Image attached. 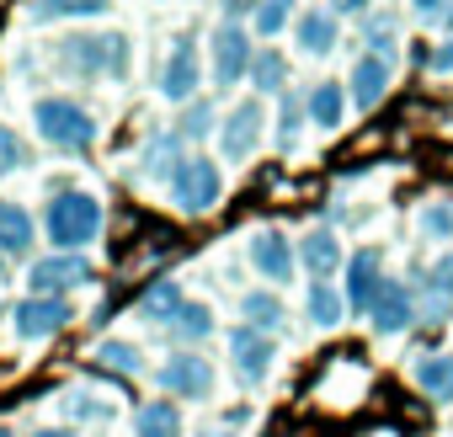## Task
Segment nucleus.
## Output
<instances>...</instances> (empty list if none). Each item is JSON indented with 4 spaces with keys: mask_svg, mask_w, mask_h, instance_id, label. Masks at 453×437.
<instances>
[{
    "mask_svg": "<svg viewBox=\"0 0 453 437\" xmlns=\"http://www.w3.org/2000/svg\"><path fill=\"white\" fill-rule=\"evenodd\" d=\"M43 230H49L54 246L81 251V246H91V241L102 235V203H96L91 192H59V197L49 203Z\"/></svg>",
    "mask_w": 453,
    "mask_h": 437,
    "instance_id": "1",
    "label": "nucleus"
},
{
    "mask_svg": "<svg viewBox=\"0 0 453 437\" xmlns=\"http://www.w3.org/2000/svg\"><path fill=\"white\" fill-rule=\"evenodd\" d=\"M33 128H38V139L59 144V150H86V144L96 139V118H91L81 102H70V96H43V102H33Z\"/></svg>",
    "mask_w": 453,
    "mask_h": 437,
    "instance_id": "2",
    "label": "nucleus"
},
{
    "mask_svg": "<svg viewBox=\"0 0 453 437\" xmlns=\"http://www.w3.org/2000/svg\"><path fill=\"white\" fill-rule=\"evenodd\" d=\"M219 192H224V176H219V165H213L208 155L181 160L176 176H171V197H176L181 213H208V208L219 203Z\"/></svg>",
    "mask_w": 453,
    "mask_h": 437,
    "instance_id": "3",
    "label": "nucleus"
},
{
    "mask_svg": "<svg viewBox=\"0 0 453 437\" xmlns=\"http://www.w3.org/2000/svg\"><path fill=\"white\" fill-rule=\"evenodd\" d=\"M155 379H160L165 395H181V400H208V389H213V368H208V357H197V352L165 357Z\"/></svg>",
    "mask_w": 453,
    "mask_h": 437,
    "instance_id": "4",
    "label": "nucleus"
},
{
    "mask_svg": "<svg viewBox=\"0 0 453 437\" xmlns=\"http://www.w3.org/2000/svg\"><path fill=\"white\" fill-rule=\"evenodd\" d=\"M12 326H17V336L22 341H49L54 331H65L70 326V304L65 299H22L17 310H12Z\"/></svg>",
    "mask_w": 453,
    "mask_h": 437,
    "instance_id": "5",
    "label": "nucleus"
},
{
    "mask_svg": "<svg viewBox=\"0 0 453 437\" xmlns=\"http://www.w3.org/2000/svg\"><path fill=\"white\" fill-rule=\"evenodd\" d=\"M27 283H33L38 299H59L65 288L91 283V262H86V257H49V262H38V267L27 272Z\"/></svg>",
    "mask_w": 453,
    "mask_h": 437,
    "instance_id": "6",
    "label": "nucleus"
},
{
    "mask_svg": "<svg viewBox=\"0 0 453 437\" xmlns=\"http://www.w3.org/2000/svg\"><path fill=\"white\" fill-rule=\"evenodd\" d=\"M208 49H213V75L230 86V80H241L246 70H251V38H246V27H235V22H224L213 38H208Z\"/></svg>",
    "mask_w": 453,
    "mask_h": 437,
    "instance_id": "7",
    "label": "nucleus"
},
{
    "mask_svg": "<svg viewBox=\"0 0 453 437\" xmlns=\"http://www.w3.org/2000/svg\"><path fill=\"white\" fill-rule=\"evenodd\" d=\"M251 267H257L267 283H288V278H294V241H288L283 230L251 235Z\"/></svg>",
    "mask_w": 453,
    "mask_h": 437,
    "instance_id": "8",
    "label": "nucleus"
},
{
    "mask_svg": "<svg viewBox=\"0 0 453 437\" xmlns=\"http://www.w3.org/2000/svg\"><path fill=\"white\" fill-rule=\"evenodd\" d=\"M230 352H235V368H241L246 384H262V379L273 373V357H278L273 336H267V331H251V326L230 336Z\"/></svg>",
    "mask_w": 453,
    "mask_h": 437,
    "instance_id": "9",
    "label": "nucleus"
},
{
    "mask_svg": "<svg viewBox=\"0 0 453 437\" xmlns=\"http://www.w3.org/2000/svg\"><path fill=\"white\" fill-rule=\"evenodd\" d=\"M262 123H267L262 102L235 107V112H230V123H224V155H230V160H246V155L257 150V139H262Z\"/></svg>",
    "mask_w": 453,
    "mask_h": 437,
    "instance_id": "10",
    "label": "nucleus"
},
{
    "mask_svg": "<svg viewBox=\"0 0 453 437\" xmlns=\"http://www.w3.org/2000/svg\"><path fill=\"white\" fill-rule=\"evenodd\" d=\"M368 320H373L379 336H400V331L411 326V294H405L400 283H384V288L373 294V304H368Z\"/></svg>",
    "mask_w": 453,
    "mask_h": 437,
    "instance_id": "11",
    "label": "nucleus"
},
{
    "mask_svg": "<svg viewBox=\"0 0 453 437\" xmlns=\"http://www.w3.org/2000/svg\"><path fill=\"white\" fill-rule=\"evenodd\" d=\"M155 86H160V96H165V102H187V96L197 91V59H192L187 49H176V54L165 59V70H160V80H155Z\"/></svg>",
    "mask_w": 453,
    "mask_h": 437,
    "instance_id": "12",
    "label": "nucleus"
},
{
    "mask_svg": "<svg viewBox=\"0 0 453 437\" xmlns=\"http://www.w3.org/2000/svg\"><path fill=\"white\" fill-rule=\"evenodd\" d=\"M134 437H181V410L171 400H150L134 416Z\"/></svg>",
    "mask_w": 453,
    "mask_h": 437,
    "instance_id": "13",
    "label": "nucleus"
},
{
    "mask_svg": "<svg viewBox=\"0 0 453 437\" xmlns=\"http://www.w3.org/2000/svg\"><path fill=\"white\" fill-rule=\"evenodd\" d=\"M299 257H304V267H310L315 278H331L336 262H342V246H336L331 230H310V235L299 241Z\"/></svg>",
    "mask_w": 453,
    "mask_h": 437,
    "instance_id": "14",
    "label": "nucleus"
},
{
    "mask_svg": "<svg viewBox=\"0 0 453 437\" xmlns=\"http://www.w3.org/2000/svg\"><path fill=\"white\" fill-rule=\"evenodd\" d=\"M33 246V213L0 197V251H27Z\"/></svg>",
    "mask_w": 453,
    "mask_h": 437,
    "instance_id": "15",
    "label": "nucleus"
},
{
    "mask_svg": "<svg viewBox=\"0 0 453 437\" xmlns=\"http://www.w3.org/2000/svg\"><path fill=\"white\" fill-rule=\"evenodd\" d=\"M379 288H384V283H379V251H357V257H352V272H347L352 304H373Z\"/></svg>",
    "mask_w": 453,
    "mask_h": 437,
    "instance_id": "16",
    "label": "nucleus"
},
{
    "mask_svg": "<svg viewBox=\"0 0 453 437\" xmlns=\"http://www.w3.org/2000/svg\"><path fill=\"white\" fill-rule=\"evenodd\" d=\"M299 49H304V54H331V49H336V22H331V12H304V17H299Z\"/></svg>",
    "mask_w": 453,
    "mask_h": 437,
    "instance_id": "17",
    "label": "nucleus"
},
{
    "mask_svg": "<svg viewBox=\"0 0 453 437\" xmlns=\"http://www.w3.org/2000/svg\"><path fill=\"white\" fill-rule=\"evenodd\" d=\"M384 91H389V65H384V59H363V65L352 70V96H357V107H373Z\"/></svg>",
    "mask_w": 453,
    "mask_h": 437,
    "instance_id": "18",
    "label": "nucleus"
},
{
    "mask_svg": "<svg viewBox=\"0 0 453 437\" xmlns=\"http://www.w3.org/2000/svg\"><path fill=\"white\" fill-rule=\"evenodd\" d=\"M310 118H315L320 128H342V118H347V91H342L336 80L315 86V96H310Z\"/></svg>",
    "mask_w": 453,
    "mask_h": 437,
    "instance_id": "19",
    "label": "nucleus"
},
{
    "mask_svg": "<svg viewBox=\"0 0 453 437\" xmlns=\"http://www.w3.org/2000/svg\"><path fill=\"white\" fill-rule=\"evenodd\" d=\"M342 315H347V299H342L331 283H315V288H310V320H315L320 331H336Z\"/></svg>",
    "mask_w": 453,
    "mask_h": 437,
    "instance_id": "20",
    "label": "nucleus"
},
{
    "mask_svg": "<svg viewBox=\"0 0 453 437\" xmlns=\"http://www.w3.org/2000/svg\"><path fill=\"white\" fill-rule=\"evenodd\" d=\"M416 384H421L432 400H448V395H453V357H421V363H416Z\"/></svg>",
    "mask_w": 453,
    "mask_h": 437,
    "instance_id": "21",
    "label": "nucleus"
},
{
    "mask_svg": "<svg viewBox=\"0 0 453 437\" xmlns=\"http://www.w3.org/2000/svg\"><path fill=\"white\" fill-rule=\"evenodd\" d=\"M171 326H176L181 341H203V336H213V310L208 304H181Z\"/></svg>",
    "mask_w": 453,
    "mask_h": 437,
    "instance_id": "22",
    "label": "nucleus"
},
{
    "mask_svg": "<svg viewBox=\"0 0 453 437\" xmlns=\"http://www.w3.org/2000/svg\"><path fill=\"white\" fill-rule=\"evenodd\" d=\"M112 6V0H38V6H33V17H102Z\"/></svg>",
    "mask_w": 453,
    "mask_h": 437,
    "instance_id": "23",
    "label": "nucleus"
},
{
    "mask_svg": "<svg viewBox=\"0 0 453 437\" xmlns=\"http://www.w3.org/2000/svg\"><path fill=\"white\" fill-rule=\"evenodd\" d=\"M96 363L112 368V373H139V368H144V357H139L134 341H102V347H96Z\"/></svg>",
    "mask_w": 453,
    "mask_h": 437,
    "instance_id": "24",
    "label": "nucleus"
},
{
    "mask_svg": "<svg viewBox=\"0 0 453 437\" xmlns=\"http://www.w3.org/2000/svg\"><path fill=\"white\" fill-rule=\"evenodd\" d=\"M181 304H187V299H181V288H176V283H155V288L139 299V310H144V315H155V320H160V315H165V320H176V310H181Z\"/></svg>",
    "mask_w": 453,
    "mask_h": 437,
    "instance_id": "25",
    "label": "nucleus"
},
{
    "mask_svg": "<svg viewBox=\"0 0 453 437\" xmlns=\"http://www.w3.org/2000/svg\"><path fill=\"white\" fill-rule=\"evenodd\" d=\"M246 320H251V331H273V326H283V304L273 299V294H246Z\"/></svg>",
    "mask_w": 453,
    "mask_h": 437,
    "instance_id": "26",
    "label": "nucleus"
},
{
    "mask_svg": "<svg viewBox=\"0 0 453 437\" xmlns=\"http://www.w3.org/2000/svg\"><path fill=\"white\" fill-rule=\"evenodd\" d=\"M288 17H294V0H262V12H257V33H283L288 27Z\"/></svg>",
    "mask_w": 453,
    "mask_h": 437,
    "instance_id": "27",
    "label": "nucleus"
},
{
    "mask_svg": "<svg viewBox=\"0 0 453 437\" xmlns=\"http://www.w3.org/2000/svg\"><path fill=\"white\" fill-rule=\"evenodd\" d=\"M421 230H426L432 241H448V235H453V208H442V203H437V208H421Z\"/></svg>",
    "mask_w": 453,
    "mask_h": 437,
    "instance_id": "28",
    "label": "nucleus"
},
{
    "mask_svg": "<svg viewBox=\"0 0 453 437\" xmlns=\"http://www.w3.org/2000/svg\"><path fill=\"white\" fill-rule=\"evenodd\" d=\"M17 165H22V144H17V134L6 123H0V176H12Z\"/></svg>",
    "mask_w": 453,
    "mask_h": 437,
    "instance_id": "29",
    "label": "nucleus"
},
{
    "mask_svg": "<svg viewBox=\"0 0 453 437\" xmlns=\"http://www.w3.org/2000/svg\"><path fill=\"white\" fill-rule=\"evenodd\" d=\"M257 86H262V91H278V86H283V59H278V54L257 59Z\"/></svg>",
    "mask_w": 453,
    "mask_h": 437,
    "instance_id": "30",
    "label": "nucleus"
},
{
    "mask_svg": "<svg viewBox=\"0 0 453 437\" xmlns=\"http://www.w3.org/2000/svg\"><path fill=\"white\" fill-rule=\"evenodd\" d=\"M432 294H437V299L453 294V257H442V262L432 267Z\"/></svg>",
    "mask_w": 453,
    "mask_h": 437,
    "instance_id": "31",
    "label": "nucleus"
},
{
    "mask_svg": "<svg viewBox=\"0 0 453 437\" xmlns=\"http://www.w3.org/2000/svg\"><path fill=\"white\" fill-rule=\"evenodd\" d=\"M33 437H70V432H65V426H38Z\"/></svg>",
    "mask_w": 453,
    "mask_h": 437,
    "instance_id": "32",
    "label": "nucleus"
},
{
    "mask_svg": "<svg viewBox=\"0 0 453 437\" xmlns=\"http://www.w3.org/2000/svg\"><path fill=\"white\" fill-rule=\"evenodd\" d=\"M246 6H257V0H230V12H246Z\"/></svg>",
    "mask_w": 453,
    "mask_h": 437,
    "instance_id": "33",
    "label": "nucleus"
},
{
    "mask_svg": "<svg viewBox=\"0 0 453 437\" xmlns=\"http://www.w3.org/2000/svg\"><path fill=\"white\" fill-rule=\"evenodd\" d=\"M411 6H416V12H432V6H437V0H411Z\"/></svg>",
    "mask_w": 453,
    "mask_h": 437,
    "instance_id": "34",
    "label": "nucleus"
},
{
    "mask_svg": "<svg viewBox=\"0 0 453 437\" xmlns=\"http://www.w3.org/2000/svg\"><path fill=\"white\" fill-rule=\"evenodd\" d=\"M0 437H12V432H6V426H0Z\"/></svg>",
    "mask_w": 453,
    "mask_h": 437,
    "instance_id": "35",
    "label": "nucleus"
}]
</instances>
